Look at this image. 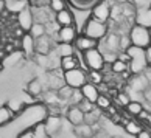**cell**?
<instances>
[{
    "mask_svg": "<svg viewBox=\"0 0 151 138\" xmlns=\"http://www.w3.org/2000/svg\"><path fill=\"white\" fill-rule=\"evenodd\" d=\"M44 124H45L47 135H55L61 129V118L59 117H48Z\"/></svg>",
    "mask_w": 151,
    "mask_h": 138,
    "instance_id": "16",
    "label": "cell"
},
{
    "mask_svg": "<svg viewBox=\"0 0 151 138\" xmlns=\"http://www.w3.org/2000/svg\"><path fill=\"white\" fill-rule=\"evenodd\" d=\"M126 110H128V113H129V115L137 117V115L143 110V106L139 101H129V102H128V106H126Z\"/></svg>",
    "mask_w": 151,
    "mask_h": 138,
    "instance_id": "30",
    "label": "cell"
},
{
    "mask_svg": "<svg viewBox=\"0 0 151 138\" xmlns=\"http://www.w3.org/2000/svg\"><path fill=\"white\" fill-rule=\"evenodd\" d=\"M80 67V59H78L75 54L72 56H63L59 58V68L63 71H69V70H73Z\"/></svg>",
    "mask_w": 151,
    "mask_h": 138,
    "instance_id": "15",
    "label": "cell"
},
{
    "mask_svg": "<svg viewBox=\"0 0 151 138\" xmlns=\"http://www.w3.org/2000/svg\"><path fill=\"white\" fill-rule=\"evenodd\" d=\"M17 23L24 31H27V33L30 31V28L35 23V17H33V11L28 6L24 8L20 13H17Z\"/></svg>",
    "mask_w": 151,
    "mask_h": 138,
    "instance_id": "7",
    "label": "cell"
},
{
    "mask_svg": "<svg viewBox=\"0 0 151 138\" xmlns=\"http://www.w3.org/2000/svg\"><path fill=\"white\" fill-rule=\"evenodd\" d=\"M129 39L131 43L134 47H139V48H147L150 45V41H151V34H150V30L143 25H132L131 30H129Z\"/></svg>",
    "mask_w": 151,
    "mask_h": 138,
    "instance_id": "2",
    "label": "cell"
},
{
    "mask_svg": "<svg viewBox=\"0 0 151 138\" xmlns=\"http://www.w3.org/2000/svg\"><path fill=\"white\" fill-rule=\"evenodd\" d=\"M75 134H76V137H80V138H92L93 134H95V130H93V126L83 123V124L75 126Z\"/></svg>",
    "mask_w": 151,
    "mask_h": 138,
    "instance_id": "19",
    "label": "cell"
},
{
    "mask_svg": "<svg viewBox=\"0 0 151 138\" xmlns=\"http://www.w3.org/2000/svg\"><path fill=\"white\" fill-rule=\"evenodd\" d=\"M145 121H147V123L151 126V113H148V117H147V120H145Z\"/></svg>",
    "mask_w": 151,
    "mask_h": 138,
    "instance_id": "47",
    "label": "cell"
},
{
    "mask_svg": "<svg viewBox=\"0 0 151 138\" xmlns=\"http://www.w3.org/2000/svg\"><path fill=\"white\" fill-rule=\"evenodd\" d=\"M55 22L59 25V26H70V25H75V17L72 14V11L69 8H65L59 13H55Z\"/></svg>",
    "mask_w": 151,
    "mask_h": 138,
    "instance_id": "11",
    "label": "cell"
},
{
    "mask_svg": "<svg viewBox=\"0 0 151 138\" xmlns=\"http://www.w3.org/2000/svg\"><path fill=\"white\" fill-rule=\"evenodd\" d=\"M95 106H97L100 110H106L108 107L112 106V101H111V98L108 95H101V93H100L97 101H95Z\"/></svg>",
    "mask_w": 151,
    "mask_h": 138,
    "instance_id": "27",
    "label": "cell"
},
{
    "mask_svg": "<svg viewBox=\"0 0 151 138\" xmlns=\"http://www.w3.org/2000/svg\"><path fill=\"white\" fill-rule=\"evenodd\" d=\"M98 41L92 39V37H87V36H76V39L73 42V47L75 50H80V51H87V50H92V48H98Z\"/></svg>",
    "mask_w": 151,
    "mask_h": 138,
    "instance_id": "9",
    "label": "cell"
},
{
    "mask_svg": "<svg viewBox=\"0 0 151 138\" xmlns=\"http://www.w3.org/2000/svg\"><path fill=\"white\" fill-rule=\"evenodd\" d=\"M76 36H78V31L75 28V25L59 26V30H58V41L63 43H73Z\"/></svg>",
    "mask_w": 151,
    "mask_h": 138,
    "instance_id": "8",
    "label": "cell"
},
{
    "mask_svg": "<svg viewBox=\"0 0 151 138\" xmlns=\"http://www.w3.org/2000/svg\"><path fill=\"white\" fill-rule=\"evenodd\" d=\"M136 23L143 25V26H147V28H150V26H151V6L139 11L137 16H136Z\"/></svg>",
    "mask_w": 151,
    "mask_h": 138,
    "instance_id": "18",
    "label": "cell"
},
{
    "mask_svg": "<svg viewBox=\"0 0 151 138\" xmlns=\"http://www.w3.org/2000/svg\"><path fill=\"white\" fill-rule=\"evenodd\" d=\"M28 33H30V34H31L33 37H35V39H37V37H41V36H44V34H47V26L44 25V23L35 22Z\"/></svg>",
    "mask_w": 151,
    "mask_h": 138,
    "instance_id": "24",
    "label": "cell"
},
{
    "mask_svg": "<svg viewBox=\"0 0 151 138\" xmlns=\"http://www.w3.org/2000/svg\"><path fill=\"white\" fill-rule=\"evenodd\" d=\"M131 45H132V43H131L129 36H128V34H122L120 41H119V50H120V51H126Z\"/></svg>",
    "mask_w": 151,
    "mask_h": 138,
    "instance_id": "36",
    "label": "cell"
},
{
    "mask_svg": "<svg viewBox=\"0 0 151 138\" xmlns=\"http://www.w3.org/2000/svg\"><path fill=\"white\" fill-rule=\"evenodd\" d=\"M103 59H104V64H112L114 60L117 59V53H112V51H104V53H103Z\"/></svg>",
    "mask_w": 151,
    "mask_h": 138,
    "instance_id": "39",
    "label": "cell"
},
{
    "mask_svg": "<svg viewBox=\"0 0 151 138\" xmlns=\"http://www.w3.org/2000/svg\"><path fill=\"white\" fill-rule=\"evenodd\" d=\"M137 117H139V118H140V120H147V117H148V112H147V110H145V109H143V110H142V112H140V113H139V115H137Z\"/></svg>",
    "mask_w": 151,
    "mask_h": 138,
    "instance_id": "45",
    "label": "cell"
},
{
    "mask_svg": "<svg viewBox=\"0 0 151 138\" xmlns=\"http://www.w3.org/2000/svg\"><path fill=\"white\" fill-rule=\"evenodd\" d=\"M27 90L31 96H39L42 93V84L39 79H33L28 85H27Z\"/></svg>",
    "mask_w": 151,
    "mask_h": 138,
    "instance_id": "25",
    "label": "cell"
},
{
    "mask_svg": "<svg viewBox=\"0 0 151 138\" xmlns=\"http://www.w3.org/2000/svg\"><path fill=\"white\" fill-rule=\"evenodd\" d=\"M103 39H106V43H104V47H106V51H112V53H117V51H120L119 50V41H120V36H117V34H106Z\"/></svg>",
    "mask_w": 151,
    "mask_h": 138,
    "instance_id": "17",
    "label": "cell"
},
{
    "mask_svg": "<svg viewBox=\"0 0 151 138\" xmlns=\"http://www.w3.org/2000/svg\"><path fill=\"white\" fill-rule=\"evenodd\" d=\"M83 58H84V64L87 65L89 70H103L104 59H103V53L98 48H92L84 51Z\"/></svg>",
    "mask_w": 151,
    "mask_h": 138,
    "instance_id": "5",
    "label": "cell"
},
{
    "mask_svg": "<svg viewBox=\"0 0 151 138\" xmlns=\"http://www.w3.org/2000/svg\"><path fill=\"white\" fill-rule=\"evenodd\" d=\"M56 54H58L59 58H63V56H72V54H75L73 43H63V42H59L58 47H56Z\"/></svg>",
    "mask_w": 151,
    "mask_h": 138,
    "instance_id": "22",
    "label": "cell"
},
{
    "mask_svg": "<svg viewBox=\"0 0 151 138\" xmlns=\"http://www.w3.org/2000/svg\"><path fill=\"white\" fill-rule=\"evenodd\" d=\"M6 107L13 112V115H17V113H20L22 110H24V107H25V104L22 102V101H17V99H11V101L6 104Z\"/></svg>",
    "mask_w": 151,
    "mask_h": 138,
    "instance_id": "32",
    "label": "cell"
},
{
    "mask_svg": "<svg viewBox=\"0 0 151 138\" xmlns=\"http://www.w3.org/2000/svg\"><path fill=\"white\" fill-rule=\"evenodd\" d=\"M111 70H112V73L120 75V73H123L125 70H128V64L122 62V60H119V59H115L114 62L111 64Z\"/></svg>",
    "mask_w": 151,
    "mask_h": 138,
    "instance_id": "34",
    "label": "cell"
},
{
    "mask_svg": "<svg viewBox=\"0 0 151 138\" xmlns=\"http://www.w3.org/2000/svg\"><path fill=\"white\" fill-rule=\"evenodd\" d=\"M103 79H104V76L101 73V70H89V75H87V81L89 82L98 85V84L103 82Z\"/></svg>",
    "mask_w": 151,
    "mask_h": 138,
    "instance_id": "26",
    "label": "cell"
},
{
    "mask_svg": "<svg viewBox=\"0 0 151 138\" xmlns=\"http://www.w3.org/2000/svg\"><path fill=\"white\" fill-rule=\"evenodd\" d=\"M73 92H75V89H72V87L67 85V84H63L58 89L56 95H58V98L61 99V101H69V99L72 98V95H73Z\"/></svg>",
    "mask_w": 151,
    "mask_h": 138,
    "instance_id": "23",
    "label": "cell"
},
{
    "mask_svg": "<svg viewBox=\"0 0 151 138\" xmlns=\"http://www.w3.org/2000/svg\"><path fill=\"white\" fill-rule=\"evenodd\" d=\"M150 45H151V41H150Z\"/></svg>",
    "mask_w": 151,
    "mask_h": 138,
    "instance_id": "50",
    "label": "cell"
},
{
    "mask_svg": "<svg viewBox=\"0 0 151 138\" xmlns=\"http://www.w3.org/2000/svg\"><path fill=\"white\" fill-rule=\"evenodd\" d=\"M92 138H111L106 132H98V134H93V137Z\"/></svg>",
    "mask_w": 151,
    "mask_h": 138,
    "instance_id": "43",
    "label": "cell"
},
{
    "mask_svg": "<svg viewBox=\"0 0 151 138\" xmlns=\"http://www.w3.org/2000/svg\"><path fill=\"white\" fill-rule=\"evenodd\" d=\"M111 138H122V137H111Z\"/></svg>",
    "mask_w": 151,
    "mask_h": 138,
    "instance_id": "48",
    "label": "cell"
},
{
    "mask_svg": "<svg viewBox=\"0 0 151 138\" xmlns=\"http://www.w3.org/2000/svg\"><path fill=\"white\" fill-rule=\"evenodd\" d=\"M27 0H5V8L11 13H20L24 8H27Z\"/></svg>",
    "mask_w": 151,
    "mask_h": 138,
    "instance_id": "20",
    "label": "cell"
},
{
    "mask_svg": "<svg viewBox=\"0 0 151 138\" xmlns=\"http://www.w3.org/2000/svg\"><path fill=\"white\" fill-rule=\"evenodd\" d=\"M76 106H78V107H80V109L83 110V112L86 113V112H91V110H92V109L95 107V104H93V102H91V101H87V99H84V98H83L81 101H80V102L76 104Z\"/></svg>",
    "mask_w": 151,
    "mask_h": 138,
    "instance_id": "38",
    "label": "cell"
},
{
    "mask_svg": "<svg viewBox=\"0 0 151 138\" xmlns=\"http://www.w3.org/2000/svg\"><path fill=\"white\" fill-rule=\"evenodd\" d=\"M19 138H35V135H33L31 130H27V132H24V134H20Z\"/></svg>",
    "mask_w": 151,
    "mask_h": 138,
    "instance_id": "42",
    "label": "cell"
},
{
    "mask_svg": "<svg viewBox=\"0 0 151 138\" xmlns=\"http://www.w3.org/2000/svg\"><path fill=\"white\" fill-rule=\"evenodd\" d=\"M0 68H2V62H0Z\"/></svg>",
    "mask_w": 151,
    "mask_h": 138,
    "instance_id": "49",
    "label": "cell"
},
{
    "mask_svg": "<svg viewBox=\"0 0 151 138\" xmlns=\"http://www.w3.org/2000/svg\"><path fill=\"white\" fill-rule=\"evenodd\" d=\"M115 101L119 102L120 106L126 107V106H128V102L131 101V98H129V95H128V93H125V92H119V93H117V96H115Z\"/></svg>",
    "mask_w": 151,
    "mask_h": 138,
    "instance_id": "37",
    "label": "cell"
},
{
    "mask_svg": "<svg viewBox=\"0 0 151 138\" xmlns=\"http://www.w3.org/2000/svg\"><path fill=\"white\" fill-rule=\"evenodd\" d=\"M48 8L53 13H59V11L67 8V3L65 0H48Z\"/></svg>",
    "mask_w": 151,
    "mask_h": 138,
    "instance_id": "31",
    "label": "cell"
},
{
    "mask_svg": "<svg viewBox=\"0 0 151 138\" xmlns=\"http://www.w3.org/2000/svg\"><path fill=\"white\" fill-rule=\"evenodd\" d=\"M111 5L108 0H100L97 5L92 6V17L98 22H103V23H108V20L111 19Z\"/></svg>",
    "mask_w": 151,
    "mask_h": 138,
    "instance_id": "6",
    "label": "cell"
},
{
    "mask_svg": "<svg viewBox=\"0 0 151 138\" xmlns=\"http://www.w3.org/2000/svg\"><path fill=\"white\" fill-rule=\"evenodd\" d=\"M80 92H81L83 98L87 99V101H91V102H93V104H95V101H97V98H98V95H100L98 87L95 85V84H92V82H89V81L81 87Z\"/></svg>",
    "mask_w": 151,
    "mask_h": 138,
    "instance_id": "12",
    "label": "cell"
},
{
    "mask_svg": "<svg viewBox=\"0 0 151 138\" xmlns=\"http://www.w3.org/2000/svg\"><path fill=\"white\" fill-rule=\"evenodd\" d=\"M5 9V0H0V13H3Z\"/></svg>",
    "mask_w": 151,
    "mask_h": 138,
    "instance_id": "46",
    "label": "cell"
},
{
    "mask_svg": "<svg viewBox=\"0 0 151 138\" xmlns=\"http://www.w3.org/2000/svg\"><path fill=\"white\" fill-rule=\"evenodd\" d=\"M67 120H69L73 126L83 124L84 123V112H83L78 106H72L67 110Z\"/></svg>",
    "mask_w": 151,
    "mask_h": 138,
    "instance_id": "14",
    "label": "cell"
},
{
    "mask_svg": "<svg viewBox=\"0 0 151 138\" xmlns=\"http://www.w3.org/2000/svg\"><path fill=\"white\" fill-rule=\"evenodd\" d=\"M126 53L131 56V60L128 64V68L132 75H142L145 70H147V62H145V53L143 48L134 47L131 45L129 48L126 50Z\"/></svg>",
    "mask_w": 151,
    "mask_h": 138,
    "instance_id": "1",
    "label": "cell"
},
{
    "mask_svg": "<svg viewBox=\"0 0 151 138\" xmlns=\"http://www.w3.org/2000/svg\"><path fill=\"white\" fill-rule=\"evenodd\" d=\"M35 50L37 54H50V51H52V39L48 37V34H44L35 39Z\"/></svg>",
    "mask_w": 151,
    "mask_h": 138,
    "instance_id": "10",
    "label": "cell"
},
{
    "mask_svg": "<svg viewBox=\"0 0 151 138\" xmlns=\"http://www.w3.org/2000/svg\"><path fill=\"white\" fill-rule=\"evenodd\" d=\"M33 135H35V138H47V130H45V124L39 123L35 126V130H31Z\"/></svg>",
    "mask_w": 151,
    "mask_h": 138,
    "instance_id": "35",
    "label": "cell"
},
{
    "mask_svg": "<svg viewBox=\"0 0 151 138\" xmlns=\"http://www.w3.org/2000/svg\"><path fill=\"white\" fill-rule=\"evenodd\" d=\"M14 34H16V37H19V39H20V37H22V36L25 34V31H24V30H22L20 26H19V28H17V30L14 31Z\"/></svg>",
    "mask_w": 151,
    "mask_h": 138,
    "instance_id": "44",
    "label": "cell"
},
{
    "mask_svg": "<svg viewBox=\"0 0 151 138\" xmlns=\"http://www.w3.org/2000/svg\"><path fill=\"white\" fill-rule=\"evenodd\" d=\"M20 50H22L24 54H27V56H33V54L36 53V50H35V37H33L30 33H25V34L20 37Z\"/></svg>",
    "mask_w": 151,
    "mask_h": 138,
    "instance_id": "13",
    "label": "cell"
},
{
    "mask_svg": "<svg viewBox=\"0 0 151 138\" xmlns=\"http://www.w3.org/2000/svg\"><path fill=\"white\" fill-rule=\"evenodd\" d=\"M100 118H101V110H100L97 106H95L91 112H86L84 113V123L86 124H97L98 121H100Z\"/></svg>",
    "mask_w": 151,
    "mask_h": 138,
    "instance_id": "21",
    "label": "cell"
},
{
    "mask_svg": "<svg viewBox=\"0 0 151 138\" xmlns=\"http://www.w3.org/2000/svg\"><path fill=\"white\" fill-rule=\"evenodd\" d=\"M64 82L70 85L72 89H81L87 82V73L83 68H73L69 71H64Z\"/></svg>",
    "mask_w": 151,
    "mask_h": 138,
    "instance_id": "4",
    "label": "cell"
},
{
    "mask_svg": "<svg viewBox=\"0 0 151 138\" xmlns=\"http://www.w3.org/2000/svg\"><path fill=\"white\" fill-rule=\"evenodd\" d=\"M13 117H14L13 112H11L6 106H2V107H0V126L9 123V121L13 120Z\"/></svg>",
    "mask_w": 151,
    "mask_h": 138,
    "instance_id": "29",
    "label": "cell"
},
{
    "mask_svg": "<svg viewBox=\"0 0 151 138\" xmlns=\"http://www.w3.org/2000/svg\"><path fill=\"white\" fill-rule=\"evenodd\" d=\"M78 9H91L93 5H97L100 0H70Z\"/></svg>",
    "mask_w": 151,
    "mask_h": 138,
    "instance_id": "28",
    "label": "cell"
},
{
    "mask_svg": "<svg viewBox=\"0 0 151 138\" xmlns=\"http://www.w3.org/2000/svg\"><path fill=\"white\" fill-rule=\"evenodd\" d=\"M145 53V62H147V67H151V45H148L147 48H143Z\"/></svg>",
    "mask_w": 151,
    "mask_h": 138,
    "instance_id": "40",
    "label": "cell"
},
{
    "mask_svg": "<svg viewBox=\"0 0 151 138\" xmlns=\"http://www.w3.org/2000/svg\"><path fill=\"white\" fill-rule=\"evenodd\" d=\"M137 138H151V132L150 130H145V129H142L139 134L136 135Z\"/></svg>",
    "mask_w": 151,
    "mask_h": 138,
    "instance_id": "41",
    "label": "cell"
},
{
    "mask_svg": "<svg viewBox=\"0 0 151 138\" xmlns=\"http://www.w3.org/2000/svg\"><path fill=\"white\" fill-rule=\"evenodd\" d=\"M83 34L87 36V37H92V39H95V41H101L103 37L108 34V23L95 20L91 16L86 22L84 28H83Z\"/></svg>",
    "mask_w": 151,
    "mask_h": 138,
    "instance_id": "3",
    "label": "cell"
},
{
    "mask_svg": "<svg viewBox=\"0 0 151 138\" xmlns=\"http://www.w3.org/2000/svg\"><path fill=\"white\" fill-rule=\"evenodd\" d=\"M125 130L129 135H137L139 132L142 130V126H139L136 121H126V123H125Z\"/></svg>",
    "mask_w": 151,
    "mask_h": 138,
    "instance_id": "33",
    "label": "cell"
}]
</instances>
